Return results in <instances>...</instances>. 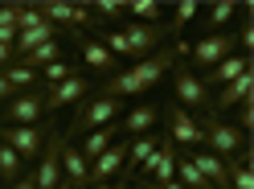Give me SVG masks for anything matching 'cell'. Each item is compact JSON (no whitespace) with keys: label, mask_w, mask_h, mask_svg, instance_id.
Here are the masks:
<instances>
[{"label":"cell","mask_w":254,"mask_h":189,"mask_svg":"<svg viewBox=\"0 0 254 189\" xmlns=\"http://www.w3.org/2000/svg\"><path fill=\"white\" fill-rule=\"evenodd\" d=\"M168 37H172V25H164V21H156V25L127 21L123 29H107L99 41H103L115 58H139V62H144L148 54H156V50H160Z\"/></svg>","instance_id":"cell-1"},{"label":"cell","mask_w":254,"mask_h":189,"mask_svg":"<svg viewBox=\"0 0 254 189\" xmlns=\"http://www.w3.org/2000/svg\"><path fill=\"white\" fill-rule=\"evenodd\" d=\"M177 62V50H168V45H160L156 54H148L144 62H135L131 70L123 74H111L107 83L99 87V94H107V99H123V94H144L148 87H156L164 78V70Z\"/></svg>","instance_id":"cell-2"},{"label":"cell","mask_w":254,"mask_h":189,"mask_svg":"<svg viewBox=\"0 0 254 189\" xmlns=\"http://www.w3.org/2000/svg\"><path fill=\"white\" fill-rule=\"evenodd\" d=\"M119 111H123V103H119V99L90 94V99L78 103V111H74V119H70V128H66V136H62V140L70 144L74 136H90V132H99V128H107V123H115Z\"/></svg>","instance_id":"cell-3"},{"label":"cell","mask_w":254,"mask_h":189,"mask_svg":"<svg viewBox=\"0 0 254 189\" xmlns=\"http://www.w3.org/2000/svg\"><path fill=\"white\" fill-rule=\"evenodd\" d=\"M246 144H250V136H242L234 123H226L221 115H205V119H201V148H205V152L230 161V156H242Z\"/></svg>","instance_id":"cell-4"},{"label":"cell","mask_w":254,"mask_h":189,"mask_svg":"<svg viewBox=\"0 0 254 189\" xmlns=\"http://www.w3.org/2000/svg\"><path fill=\"white\" fill-rule=\"evenodd\" d=\"M234 50H238L234 33H209V37H201L197 45H189L185 62H189V66H197V70L205 74V70H213L217 62H226V58H230Z\"/></svg>","instance_id":"cell-5"},{"label":"cell","mask_w":254,"mask_h":189,"mask_svg":"<svg viewBox=\"0 0 254 189\" xmlns=\"http://www.w3.org/2000/svg\"><path fill=\"white\" fill-rule=\"evenodd\" d=\"M172 91H177V107H185L189 115L209 111V107H213V91H205L201 78L189 66H177V74H172Z\"/></svg>","instance_id":"cell-6"},{"label":"cell","mask_w":254,"mask_h":189,"mask_svg":"<svg viewBox=\"0 0 254 189\" xmlns=\"http://www.w3.org/2000/svg\"><path fill=\"white\" fill-rule=\"evenodd\" d=\"M50 136L54 132L41 128V123H29V128H0V144H8L21 161H33V156H41V148H45Z\"/></svg>","instance_id":"cell-7"},{"label":"cell","mask_w":254,"mask_h":189,"mask_svg":"<svg viewBox=\"0 0 254 189\" xmlns=\"http://www.w3.org/2000/svg\"><path fill=\"white\" fill-rule=\"evenodd\" d=\"M41 115H45V91H41V87L12 94V99H8V107H4L8 128H29V123H37Z\"/></svg>","instance_id":"cell-8"},{"label":"cell","mask_w":254,"mask_h":189,"mask_svg":"<svg viewBox=\"0 0 254 189\" xmlns=\"http://www.w3.org/2000/svg\"><path fill=\"white\" fill-rule=\"evenodd\" d=\"M37 12H41V21H50V25H74V29L99 25L90 4H70V0H45V4H37Z\"/></svg>","instance_id":"cell-9"},{"label":"cell","mask_w":254,"mask_h":189,"mask_svg":"<svg viewBox=\"0 0 254 189\" xmlns=\"http://www.w3.org/2000/svg\"><path fill=\"white\" fill-rule=\"evenodd\" d=\"M164 119H168V140L172 144H185V148H201V119L197 115H189L185 107H164L160 111Z\"/></svg>","instance_id":"cell-10"},{"label":"cell","mask_w":254,"mask_h":189,"mask_svg":"<svg viewBox=\"0 0 254 189\" xmlns=\"http://www.w3.org/2000/svg\"><path fill=\"white\" fill-rule=\"evenodd\" d=\"M177 144H172V140L168 136H160V148H156V156H152V161L144 165V169H139V177H152V189L156 185H168V181H177Z\"/></svg>","instance_id":"cell-11"},{"label":"cell","mask_w":254,"mask_h":189,"mask_svg":"<svg viewBox=\"0 0 254 189\" xmlns=\"http://www.w3.org/2000/svg\"><path fill=\"white\" fill-rule=\"evenodd\" d=\"M156 148H160V136L156 132H148V136H135L131 144H127V161H123V169H119V185H127L135 177L139 169H144L152 156H156Z\"/></svg>","instance_id":"cell-12"},{"label":"cell","mask_w":254,"mask_h":189,"mask_svg":"<svg viewBox=\"0 0 254 189\" xmlns=\"http://www.w3.org/2000/svg\"><path fill=\"white\" fill-rule=\"evenodd\" d=\"M123 161H127V140H115L103 156H94V161H90V185H111V181L119 177Z\"/></svg>","instance_id":"cell-13"},{"label":"cell","mask_w":254,"mask_h":189,"mask_svg":"<svg viewBox=\"0 0 254 189\" xmlns=\"http://www.w3.org/2000/svg\"><path fill=\"white\" fill-rule=\"evenodd\" d=\"M86 94H90V83L82 74H74V78H66V83L45 91V111H62V107H70V103H82Z\"/></svg>","instance_id":"cell-14"},{"label":"cell","mask_w":254,"mask_h":189,"mask_svg":"<svg viewBox=\"0 0 254 189\" xmlns=\"http://www.w3.org/2000/svg\"><path fill=\"white\" fill-rule=\"evenodd\" d=\"M62 144H66L62 136H50V144H45V152H41V165L33 173V185L37 189H54L62 181Z\"/></svg>","instance_id":"cell-15"},{"label":"cell","mask_w":254,"mask_h":189,"mask_svg":"<svg viewBox=\"0 0 254 189\" xmlns=\"http://www.w3.org/2000/svg\"><path fill=\"white\" fill-rule=\"evenodd\" d=\"M246 70H254L250 54H230L226 62H217L213 70H205V74H197V78H201V87L209 91V87H226V83H234V78L246 74Z\"/></svg>","instance_id":"cell-16"},{"label":"cell","mask_w":254,"mask_h":189,"mask_svg":"<svg viewBox=\"0 0 254 189\" xmlns=\"http://www.w3.org/2000/svg\"><path fill=\"white\" fill-rule=\"evenodd\" d=\"M250 94H254V70H246V74H238L234 83H226V87H221L209 111H213V115H221V111H230V107H238V103H246Z\"/></svg>","instance_id":"cell-17"},{"label":"cell","mask_w":254,"mask_h":189,"mask_svg":"<svg viewBox=\"0 0 254 189\" xmlns=\"http://www.w3.org/2000/svg\"><path fill=\"white\" fill-rule=\"evenodd\" d=\"M156 119H160V107L156 103H139V107H131V111L119 119V132L123 136H148L156 128Z\"/></svg>","instance_id":"cell-18"},{"label":"cell","mask_w":254,"mask_h":189,"mask_svg":"<svg viewBox=\"0 0 254 189\" xmlns=\"http://www.w3.org/2000/svg\"><path fill=\"white\" fill-rule=\"evenodd\" d=\"M189 161L197 165V173H201V177L209 181L213 189H230V177H226V161H221V156L205 152V148H193V152H189Z\"/></svg>","instance_id":"cell-19"},{"label":"cell","mask_w":254,"mask_h":189,"mask_svg":"<svg viewBox=\"0 0 254 189\" xmlns=\"http://www.w3.org/2000/svg\"><path fill=\"white\" fill-rule=\"evenodd\" d=\"M78 45H82V62H86L94 74H115V62H119V58L111 54L103 41H94V37H82V33H78Z\"/></svg>","instance_id":"cell-20"},{"label":"cell","mask_w":254,"mask_h":189,"mask_svg":"<svg viewBox=\"0 0 254 189\" xmlns=\"http://www.w3.org/2000/svg\"><path fill=\"white\" fill-rule=\"evenodd\" d=\"M62 177H66V185H90V165L74 144H62Z\"/></svg>","instance_id":"cell-21"},{"label":"cell","mask_w":254,"mask_h":189,"mask_svg":"<svg viewBox=\"0 0 254 189\" xmlns=\"http://www.w3.org/2000/svg\"><path fill=\"white\" fill-rule=\"evenodd\" d=\"M45 41H58V25H50V21H41L37 29H25V33H17L12 50H17V58H25L29 50H37V45H45Z\"/></svg>","instance_id":"cell-22"},{"label":"cell","mask_w":254,"mask_h":189,"mask_svg":"<svg viewBox=\"0 0 254 189\" xmlns=\"http://www.w3.org/2000/svg\"><path fill=\"white\" fill-rule=\"evenodd\" d=\"M115 140H119V123H107V128H99V132H90L86 140H82V148H78V152H82V161L90 165L94 161V156H103L111 144H115Z\"/></svg>","instance_id":"cell-23"},{"label":"cell","mask_w":254,"mask_h":189,"mask_svg":"<svg viewBox=\"0 0 254 189\" xmlns=\"http://www.w3.org/2000/svg\"><path fill=\"white\" fill-rule=\"evenodd\" d=\"M58 58H62V45L58 41H45V45H37V50H29L25 58H17V66L41 70V66H50V62H58Z\"/></svg>","instance_id":"cell-24"},{"label":"cell","mask_w":254,"mask_h":189,"mask_svg":"<svg viewBox=\"0 0 254 189\" xmlns=\"http://www.w3.org/2000/svg\"><path fill=\"white\" fill-rule=\"evenodd\" d=\"M0 74L8 78V87L17 91V94H21V91H33V87L41 83V74H37V70H29V66H17V62H12L8 70H0Z\"/></svg>","instance_id":"cell-25"},{"label":"cell","mask_w":254,"mask_h":189,"mask_svg":"<svg viewBox=\"0 0 254 189\" xmlns=\"http://www.w3.org/2000/svg\"><path fill=\"white\" fill-rule=\"evenodd\" d=\"M21 169H25V161H21V156L12 152L8 144H0V181H4V185H12V181L21 177Z\"/></svg>","instance_id":"cell-26"},{"label":"cell","mask_w":254,"mask_h":189,"mask_svg":"<svg viewBox=\"0 0 254 189\" xmlns=\"http://www.w3.org/2000/svg\"><path fill=\"white\" fill-rule=\"evenodd\" d=\"M226 177H230V189H254V173L242 165V156L226 161Z\"/></svg>","instance_id":"cell-27"},{"label":"cell","mask_w":254,"mask_h":189,"mask_svg":"<svg viewBox=\"0 0 254 189\" xmlns=\"http://www.w3.org/2000/svg\"><path fill=\"white\" fill-rule=\"evenodd\" d=\"M238 12V4L234 0H221V4H213L209 8V21H205V29H213V33H226V21Z\"/></svg>","instance_id":"cell-28"},{"label":"cell","mask_w":254,"mask_h":189,"mask_svg":"<svg viewBox=\"0 0 254 189\" xmlns=\"http://www.w3.org/2000/svg\"><path fill=\"white\" fill-rule=\"evenodd\" d=\"M37 74H41V78H45L50 87H58V83H66V78H74L78 70L70 66V62H62V58H58V62H50V66H41Z\"/></svg>","instance_id":"cell-29"},{"label":"cell","mask_w":254,"mask_h":189,"mask_svg":"<svg viewBox=\"0 0 254 189\" xmlns=\"http://www.w3.org/2000/svg\"><path fill=\"white\" fill-rule=\"evenodd\" d=\"M127 12H131V17H144V25H156L164 8L156 4V0H135V4H127Z\"/></svg>","instance_id":"cell-30"},{"label":"cell","mask_w":254,"mask_h":189,"mask_svg":"<svg viewBox=\"0 0 254 189\" xmlns=\"http://www.w3.org/2000/svg\"><path fill=\"white\" fill-rule=\"evenodd\" d=\"M172 17H177V21H168V25H172V33H181V29H185L189 21H193V17H197V4H193V0H181Z\"/></svg>","instance_id":"cell-31"},{"label":"cell","mask_w":254,"mask_h":189,"mask_svg":"<svg viewBox=\"0 0 254 189\" xmlns=\"http://www.w3.org/2000/svg\"><path fill=\"white\" fill-rule=\"evenodd\" d=\"M90 12H94V17H123V12H127V4H119V0H99V4H90Z\"/></svg>","instance_id":"cell-32"},{"label":"cell","mask_w":254,"mask_h":189,"mask_svg":"<svg viewBox=\"0 0 254 189\" xmlns=\"http://www.w3.org/2000/svg\"><path fill=\"white\" fill-rule=\"evenodd\" d=\"M238 123H242V136H250L254 132V99H246V103H238Z\"/></svg>","instance_id":"cell-33"},{"label":"cell","mask_w":254,"mask_h":189,"mask_svg":"<svg viewBox=\"0 0 254 189\" xmlns=\"http://www.w3.org/2000/svg\"><path fill=\"white\" fill-rule=\"evenodd\" d=\"M242 50H254V21H242V29H238V37H234Z\"/></svg>","instance_id":"cell-34"},{"label":"cell","mask_w":254,"mask_h":189,"mask_svg":"<svg viewBox=\"0 0 254 189\" xmlns=\"http://www.w3.org/2000/svg\"><path fill=\"white\" fill-rule=\"evenodd\" d=\"M0 29H17V4H0Z\"/></svg>","instance_id":"cell-35"},{"label":"cell","mask_w":254,"mask_h":189,"mask_svg":"<svg viewBox=\"0 0 254 189\" xmlns=\"http://www.w3.org/2000/svg\"><path fill=\"white\" fill-rule=\"evenodd\" d=\"M12 62H17V50L12 45H0V70H8Z\"/></svg>","instance_id":"cell-36"},{"label":"cell","mask_w":254,"mask_h":189,"mask_svg":"<svg viewBox=\"0 0 254 189\" xmlns=\"http://www.w3.org/2000/svg\"><path fill=\"white\" fill-rule=\"evenodd\" d=\"M8 189H37V185H33V173H25V177H17V181H12Z\"/></svg>","instance_id":"cell-37"},{"label":"cell","mask_w":254,"mask_h":189,"mask_svg":"<svg viewBox=\"0 0 254 189\" xmlns=\"http://www.w3.org/2000/svg\"><path fill=\"white\" fill-rule=\"evenodd\" d=\"M12 94H17V91H12V87H8V78H4V74H0V99H4V103H8V99H12Z\"/></svg>","instance_id":"cell-38"},{"label":"cell","mask_w":254,"mask_h":189,"mask_svg":"<svg viewBox=\"0 0 254 189\" xmlns=\"http://www.w3.org/2000/svg\"><path fill=\"white\" fill-rule=\"evenodd\" d=\"M86 189H135V185H119L115 181V185H86Z\"/></svg>","instance_id":"cell-39"},{"label":"cell","mask_w":254,"mask_h":189,"mask_svg":"<svg viewBox=\"0 0 254 189\" xmlns=\"http://www.w3.org/2000/svg\"><path fill=\"white\" fill-rule=\"evenodd\" d=\"M54 189H74V185H66V181H58V185H54Z\"/></svg>","instance_id":"cell-40"}]
</instances>
